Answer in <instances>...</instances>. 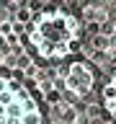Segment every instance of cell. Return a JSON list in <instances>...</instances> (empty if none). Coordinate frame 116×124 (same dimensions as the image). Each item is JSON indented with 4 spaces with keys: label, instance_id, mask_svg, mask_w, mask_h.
I'll return each mask as SVG.
<instances>
[{
    "label": "cell",
    "instance_id": "obj_1",
    "mask_svg": "<svg viewBox=\"0 0 116 124\" xmlns=\"http://www.w3.org/2000/svg\"><path fill=\"white\" fill-rule=\"evenodd\" d=\"M83 36V23L65 8H44L29 26V41L41 60H65Z\"/></svg>",
    "mask_w": 116,
    "mask_h": 124
},
{
    "label": "cell",
    "instance_id": "obj_2",
    "mask_svg": "<svg viewBox=\"0 0 116 124\" xmlns=\"http://www.w3.org/2000/svg\"><path fill=\"white\" fill-rule=\"evenodd\" d=\"M0 124H44L36 101L5 75H0Z\"/></svg>",
    "mask_w": 116,
    "mask_h": 124
},
{
    "label": "cell",
    "instance_id": "obj_3",
    "mask_svg": "<svg viewBox=\"0 0 116 124\" xmlns=\"http://www.w3.org/2000/svg\"><path fill=\"white\" fill-rule=\"evenodd\" d=\"M65 88L72 96H80V98L88 96L95 88V70H93V65L85 60L70 62L67 70H65Z\"/></svg>",
    "mask_w": 116,
    "mask_h": 124
},
{
    "label": "cell",
    "instance_id": "obj_4",
    "mask_svg": "<svg viewBox=\"0 0 116 124\" xmlns=\"http://www.w3.org/2000/svg\"><path fill=\"white\" fill-rule=\"evenodd\" d=\"M101 101H103V108L111 119H116V72L106 80L103 91H101Z\"/></svg>",
    "mask_w": 116,
    "mask_h": 124
}]
</instances>
